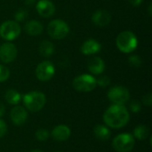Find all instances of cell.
I'll return each mask as SVG.
<instances>
[{"mask_svg":"<svg viewBox=\"0 0 152 152\" xmlns=\"http://www.w3.org/2000/svg\"><path fill=\"white\" fill-rule=\"evenodd\" d=\"M72 86L74 89L78 92L88 93L95 89L97 83H96V79L92 75L83 74L74 78L72 82Z\"/></svg>","mask_w":152,"mask_h":152,"instance_id":"cell-5","label":"cell"},{"mask_svg":"<svg viewBox=\"0 0 152 152\" xmlns=\"http://www.w3.org/2000/svg\"><path fill=\"white\" fill-rule=\"evenodd\" d=\"M129 107H130L131 111L134 112V113H137V112H139V111L142 110V104H141V102H140L139 101H137V100L132 101L131 103H130V105H129Z\"/></svg>","mask_w":152,"mask_h":152,"instance_id":"cell-25","label":"cell"},{"mask_svg":"<svg viewBox=\"0 0 152 152\" xmlns=\"http://www.w3.org/2000/svg\"><path fill=\"white\" fill-rule=\"evenodd\" d=\"M128 62L134 68H139L142 65V59L138 55H132L128 58Z\"/></svg>","mask_w":152,"mask_h":152,"instance_id":"cell-24","label":"cell"},{"mask_svg":"<svg viewBox=\"0 0 152 152\" xmlns=\"http://www.w3.org/2000/svg\"><path fill=\"white\" fill-rule=\"evenodd\" d=\"M149 14L151 15V4H150L149 5Z\"/></svg>","mask_w":152,"mask_h":152,"instance_id":"cell-33","label":"cell"},{"mask_svg":"<svg viewBox=\"0 0 152 152\" xmlns=\"http://www.w3.org/2000/svg\"><path fill=\"white\" fill-rule=\"evenodd\" d=\"M109 100L114 104L124 105V103L127 102L130 99V93L127 88L117 86L111 87L108 92Z\"/></svg>","mask_w":152,"mask_h":152,"instance_id":"cell-8","label":"cell"},{"mask_svg":"<svg viewBox=\"0 0 152 152\" xmlns=\"http://www.w3.org/2000/svg\"><path fill=\"white\" fill-rule=\"evenodd\" d=\"M70 134H71V131L69 127L65 125H59L55 126L52 131V136L57 142L67 141L69 138Z\"/></svg>","mask_w":152,"mask_h":152,"instance_id":"cell-14","label":"cell"},{"mask_svg":"<svg viewBox=\"0 0 152 152\" xmlns=\"http://www.w3.org/2000/svg\"><path fill=\"white\" fill-rule=\"evenodd\" d=\"M38 51L42 56L50 57L54 52V45L48 40H44L40 43L38 46Z\"/></svg>","mask_w":152,"mask_h":152,"instance_id":"cell-19","label":"cell"},{"mask_svg":"<svg viewBox=\"0 0 152 152\" xmlns=\"http://www.w3.org/2000/svg\"><path fill=\"white\" fill-rule=\"evenodd\" d=\"M130 114L124 105L113 104L110 106L103 114L104 123L114 129H119L127 125Z\"/></svg>","mask_w":152,"mask_h":152,"instance_id":"cell-1","label":"cell"},{"mask_svg":"<svg viewBox=\"0 0 152 152\" xmlns=\"http://www.w3.org/2000/svg\"><path fill=\"white\" fill-rule=\"evenodd\" d=\"M142 103L146 106H151L152 105V95L151 94H148L142 98Z\"/></svg>","mask_w":152,"mask_h":152,"instance_id":"cell-29","label":"cell"},{"mask_svg":"<svg viewBox=\"0 0 152 152\" xmlns=\"http://www.w3.org/2000/svg\"><path fill=\"white\" fill-rule=\"evenodd\" d=\"M37 11L40 16L49 18L54 14L55 6L50 0H39L37 4Z\"/></svg>","mask_w":152,"mask_h":152,"instance_id":"cell-12","label":"cell"},{"mask_svg":"<svg viewBox=\"0 0 152 152\" xmlns=\"http://www.w3.org/2000/svg\"><path fill=\"white\" fill-rule=\"evenodd\" d=\"M47 32L52 38L59 40L68 36L69 32V27L64 20L56 19L48 24Z\"/></svg>","mask_w":152,"mask_h":152,"instance_id":"cell-4","label":"cell"},{"mask_svg":"<svg viewBox=\"0 0 152 152\" xmlns=\"http://www.w3.org/2000/svg\"><path fill=\"white\" fill-rule=\"evenodd\" d=\"M96 83L102 87H106L110 84V79L107 76H102L99 79H96Z\"/></svg>","mask_w":152,"mask_h":152,"instance_id":"cell-26","label":"cell"},{"mask_svg":"<svg viewBox=\"0 0 152 152\" xmlns=\"http://www.w3.org/2000/svg\"><path fill=\"white\" fill-rule=\"evenodd\" d=\"M49 132L48 130L46 129H39L36 132V138L38 140V141H41V142H44V141H46L48 138H49Z\"/></svg>","mask_w":152,"mask_h":152,"instance_id":"cell-22","label":"cell"},{"mask_svg":"<svg viewBox=\"0 0 152 152\" xmlns=\"http://www.w3.org/2000/svg\"><path fill=\"white\" fill-rule=\"evenodd\" d=\"M10 118L15 126H21L28 118V112L25 108L21 106H15L10 112Z\"/></svg>","mask_w":152,"mask_h":152,"instance_id":"cell-11","label":"cell"},{"mask_svg":"<svg viewBox=\"0 0 152 152\" xmlns=\"http://www.w3.org/2000/svg\"><path fill=\"white\" fill-rule=\"evenodd\" d=\"M142 0H129V3L134 7L139 6L142 4Z\"/></svg>","mask_w":152,"mask_h":152,"instance_id":"cell-30","label":"cell"},{"mask_svg":"<svg viewBox=\"0 0 152 152\" xmlns=\"http://www.w3.org/2000/svg\"><path fill=\"white\" fill-rule=\"evenodd\" d=\"M4 112H5V108H4V105L3 103L0 102V118L3 117L4 115Z\"/></svg>","mask_w":152,"mask_h":152,"instance_id":"cell-31","label":"cell"},{"mask_svg":"<svg viewBox=\"0 0 152 152\" xmlns=\"http://www.w3.org/2000/svg\"><path fill=\"white\" fill-rule=\"evenodd\" d=\"M102 49L101 44L94 39H88L81 45V52L86 55H93L99 53Z\"/></svg>","mask_w":152,"mask_h":152,"instance_id":"cell-15","label":"cell"},{"mask_svg":"<svg viewBox=\"0 0 152 152\" xmlns=\"http://www.w3.org/2000/svg\"><path fill=\"white\" fill-rule=\"evenodd\" d=\"M34 2H35V0H26V4H28V5H29V4H32Z\"/></svg>","mask_w":152,"mask_h":152,"instance_id":"cell-32","label":"cell"},{"mask_svg":"<svg viewBox=\"0 0 152 152\" xmlns=\"http://www.w3.org/2000/svg\"><path fill=\"white\" fill-rule=\"evenodd\" d=\"M55 73V68L52 61H44L37 66L36 77L38 80L45 82L53 78Z\"/></svg>","mask_w":152,"mask_h":152,"instance_id":"cell-9","label":"cell"},{"mask_svg":"<svg viewBox=\"0 0 152 152\" xmlns=\"http://www.w3.org/2000/svg\"><path fill=\"white\" fill-rule=\"evenodd\" d=\"M7 132V126L6 123L0 118V138L4 136V134Z\"/></svg>","mask_w":152,"mask_h":152,"instance_id":"cell-28","label":"cell"},{"mask_svg":"<svg viewBox=\"0 0 152 152\" xmlns=\"http://www.w3.org/2000/svg\"><path fill=\"white\" fill-rule=\"evenodd\" d=\"M21 28L16 20H6L0 26V37L7 41L17 38L20 34Z\"/></svg>","mask_w":152,"mask_h":152,"instance_id":"cell-7","label":"cell"},{"mask_svg":"<svg viewBox=\"0 0 152 152\" xmlns=\"http://www.w3.org/2000/svg\"><path fill=\"white\" fill-rule=\"evenodd\" d=\"M27 16H28V12L26 10L20 9V10L16 12V13H15V20H16L17 22L18 21H21V20H25L27 18Z\"/></svg>","mask_w":152,"mask_h":152,"instance_id":"cell-27","label":"cell"},{"mask_svg":"<svg viewBox=\"0 0 152 152\" xmlns=\"http://www.w3.org/2000/svg\"><path fill=\"white\" fill-rule=\"evenodd\" d=\"M116 45L118 50L125 53L134 51L138 45L136 36L131 31H123L118 34L116 39Z\"/></svg>","mask_w":152,"mask_h":152,"instance_id":"cell-3","label":"cell"},{"mask_svg":"<svg viewBox=\"0 0 152 152\" xmlns=\"http://www.w3.org/2000/svg\"><path fill=\"white\" fill-rule=\"evenodd\" d=\"M17 57V48L12 43H4L0 46V61L4 63H10Z\"/></svg>","mask_w":152,"mask_h":152,"instance_id":"cell-10","label":"cell"},{"mask_svg":"<svg viewBox=\"0 0 152 152\" xmlns=\"http://www.w3.org/2000/svg\"><path fill=\"white\" fill-rule=\"evenodd\" d=\"M150 135V129L144 126V125H140L137 126L134 130V137L139 141H143L146 140Z\"/></svg>","mask_w":152,"mask_h":152,"instance_id":"cell-20","label":"cell"},{"mask_svg":"<svg viewBox=\"0 0 152 152\" xmlns=\"http://www.w3.org/2000/svg\"><path fill=\"white\" fill-rule=\"evenodd\" d=\"M24 106L31 112H37L41 110L46 102L45 95L42 92L32 91L26 94L22 98Z\"/></svg>","mask_w":152,"mask_h":152,"instance_id":"cell-2","label":"cell"},{"mask_svg":"<svg viewBox=\"0 0 152 152\" xmlns=\"http://www.w3.org/2000/svg\"><path fill=\"white\" fill-rule=\"evenodd\" d=\"M5 100L9 104L17 105L21 100V95L14 89H9L5 93Z\"/></svg>","mask_w":152,"mask_h":152,"instance_id":"cell-21","label":"cell"},{"mask_svg":"<svg viewBox=\"0 0 152 152\" xmlns=\"http://www.w3.org/2000/svg\"><path fill=\"white\" fill-rule=\"evenodd\" d=\"M87 68L92 74L100 75L104 71L105 63L104 61L100 57H92L87 62Z\"/></svg>","mask_w":152,"mask_h":152,"instance_id":"cell-16","label":"cell"},{"mask_svg":"<svg viewBox=\"0 0 152 152\" xmlns=\"http://www.w3.org/2000/svg\"><path fill=\"white\" fill-rule=\"evenodd\" d=\"M30 152H43V151H39V150H34V151H30Z\"/></svg>","mask_w":152,"mask_h":152,"instance_id":"cell-34","label":"cell"},{"mask_svg":"<svg viewBox=\"0 0 152 152\" xmlns=\"http://www.w3.org/2000/svg\"><path fill=\"white\" fill-rule=\"evenodd\" d=\"M92 20L95 25L99 27H105L110 24L111 20V15L106 10H98L94 12Z\"/></svg>","mask_w":152,"mask_h":152,"instance_id":"cell-13","label":"cell"},{"mask_svg":"<svg viewBox=\"0 0 152 152\" xmlns=\"http://www.w3.org/2000/svg\"><path fill=\"white\" fill-rule=\"evenodd\" d=\"M10 77V70L5 66L0 65V82L6 81Z\"/></svg>","mask_w":152,"mask_h":152,"instance_id":"cell-23","label":"cell"},{"mask_svg":"<svg viewBox=\"0 0 152 152\" xmlns=\"http://www.w3.org/2000/svg\"><path fill=\"white\" fill-rule=\"evenodd\" d=\"M59 152H61V151H59Z\"/></svg>","mask_w":152,"mask_h":152,"instance_id":"cell-35","label":"cell"},{"mask_svg":"<svg viewBox=\"0 0 152 152\" xmlns=\"http://www.w3.org/2000/svg\"><path fill=\"white\" fill-rule=\"evenodd\" d=\"M94 134L95 137L100 141H108L110 138V130L102 125H97L94 128Z\"/></svg>","mask_w":152,"mask_h":152,"instance_id":"cell-18","label":"cell"},{"mask_svg":"<svg viewBox=\"0 0 152 152\" xmlns=\"http://www.w3.org/2000/svg\"><path fill=\"white\" fill-rule=\"evenodd\" d=\"M43 25L36 20H29L25 24V31L29 36H38L43 32Z\"/></svg>","mask_w":152,"mask_h":152,"instance_id":"cell-17","label":"cell"},{"mask_svg":"<svg viewBox=\"0 0 152 152\" xmlns=\"http://www.w3.org/2000/svg\"><path fill=\"white\" fill-rule=\"evenodd\" d=\"M135 144L134 137L131 134H120L112 141V147L118 152L131 151Z\"/></svg>","mask_w":152,"mask_h":152,"instance_id":"cell-6","label":"cell"}]
</instances>
